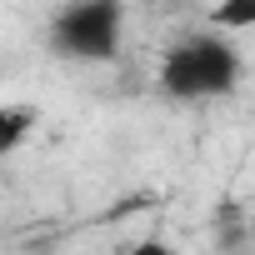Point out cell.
Wrapping results in <instances>:
<instances>
[{
    "label": "cell",
    "instance_id": "obj_1",
    "mask_svg": "<svg viewBox=\"0 0 255 255\" xmlns=\"http://www.w3.org/2000/svg\"><path fill=\"white\" fill-rule=\"evenodd\" d=\"M240 70H245L240 50L225 35L200 30L165 50L155 80H160V95H170V100H220L240 85Z\"/></svg>",
    "mask_w": 255,
    "mask_h": 255
},
{
    "label": "cell",
    "instance_id": "obj_2",
    "mask_svg": "<svg viewBox=\"0 0 255 255\" xmlns=\"http://www.w3.org/2000/svg\"><path fill=\"white\" fill-rule=\"evenodd\" d=\"M120 40H125V0H70L50 20V45L85 65L115 60Z\"/></svg>",
    "mask_w": 255,
    "mask_h": 255
},
{
    "label": "cell",
    "instance_id": "obj_3",
    "mask_svg": "<svg viewBox=\"0 0 255 255\" xmlns=\"http://www.w3.org/2000/svg\"><path fill=\"white\" fill-rule=\"evenodd\" d=\"M40 125V110L35 105H0V155H15L30 130Z\"/></svg>",
    "mask_w": 255,
    "mask_h": 255
},
{
    "label": "cell",
    "instance_id": "obj_4",
    "mask_svg": "<svg viewBox=\"0 0 255 255\" xmlns=\"http://www.w3.org/2000/svg\"><path fill=\"white\" fill-rule=\"evenodd\" d=\"M250 245V225H245V205L240 200H225L220 215H215V250L230 255V250H245Z\"/></svg>",
    "mask_w": 255,
    "mask_h": 255
},
{
    "label": "cell",
    "instance_id": "obj_5",
    "mask_svg": "<svg viewBox=\"0 0 255 255\" xmlns=\"http://www.w3.org/2000/svg\"><path fill=\"white\" fill-rule=\"evenodd\" d=\"M210 25H215V35L250 30V25H255V0H215V10H210Z\"/></svg>",
    "mask_w": 255,
    "mask_h": 255
},
{
    "label": "cell",
    "instance_id": "obj_6",
    "mask_svg": "<svg viewBox=\"0 0 255 255\" xmlns=\"http://www.w3.org/2000/svg\"><path fill=\"white\" fill-rule=\"evenodd\" d=\"M130 255H175V250H170L165 240H135V245H130Z\"/></svg>",
    "mask_w": 255,
    "mask_h": 255
},
{
    "label": "cell",
    "instance_id": "obj_7",
    "mask_svg": "<svg viewBox=\"0 0 255 255\" xmlns=\"http://www.w3.org/2000/svg\"><path fill=\"white\" fill-rule=\"evenodd\" d=\"M230 255H255V250H250V245H245V250H230Z\"/></svg>",
    "mask_w": 255,
    "mask_h": 255
}]
</instances>
